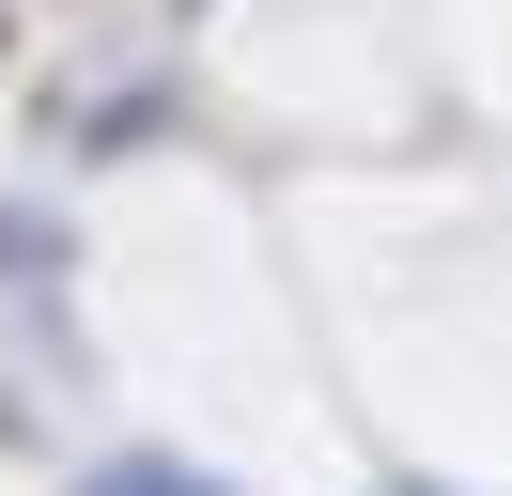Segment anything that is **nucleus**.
<instances>
[{
  "label": "nucleus",
  "mask_w": 512,
  "mask_h": 496,
  "mask_svg": "<svg viewBox=\"0 0 512 496\" xmlns=\"http://www.w3.org/2000/svg\"><path fill=\"white\" fill-rule=\"evenodd\" d=\"M94 496H218V481L171 465V450H125V465H94Z\"/></svg>",
  "instance_id": "nucleus-1"
}]
</instances>
